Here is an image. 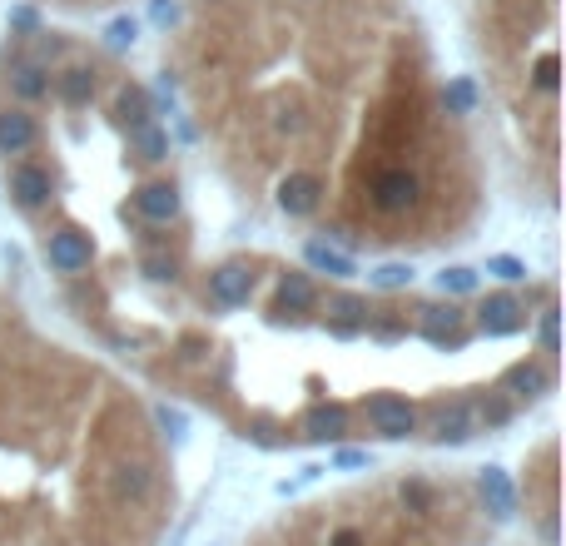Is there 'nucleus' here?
<instances>
[{"mask_svg":"<svg viewBox=\"0 0 566 546\" xmlns=\"http://www.w3.org/2000/svg\"><path fill=\"white\" fill-rule=\"evenodd\" d=\"M164 85L283 219L338 209L333 234L408 239L477 204L472 90L413 0H179Z\"/></svg>","mask_w":566,"mask_h":546,"instance_id":"f257e3e1","label":"nucleus"},{"mask_svg":"<svg viewBox=\"0 0 566 546\" xmlns=\"http://www.w3.org/2000/svg\"><path fill=\"white\" fill-rule=\"evenodd\" d=\"M472 45L497 115L552 189L562 154V0H472Z\"/></svg>","mask_w":566,"mask_h":546,"instance_id":"f03ea898","label":"nucleus"},{"mask_svg":"<svg viewBox=\"0 0 566 546\" xmlns=\"http://www.w3.org/2000/svg\"><path fill=\"white\" fill-rule=\"evenodd\" d=\"M522 328H527L522 298H512V293H487V298L477 303V333H482V338H512V333H522Z\"/></svg>","mask_w":566,"mask_h":546,"instance_id":"7ed1b4c3","label":"nucleus"},{"mask_svg":"<svg viewBox=\"0 0 566 546\" xmlns=\"http://www.w3.org/2000/svg\"><path fill=\"white\" fill-rule=\"evenodd\" d=\"M209 298L219 308H244L254 298V269L244 259H229V264L209 269Z\"/></svg>","mask_w":566,"mask_h":546,"instance_id":"20e7f679","label":"nucleus"},{"mask_svg":"<svg viewBox=\"0 0 566 546\" xmlns=\"http://www.w3.org/2000/svg\"><path fill=\"white\" fill-rule=\"evenodd\" d=\"M368 422H373V432H383V437H408V432H418V408L408 403V398H398V393H378V398H368Z\"/></svg>","mask_w":566,"mask_h":546,"instance_id":"39448f33","label":"nucleus"},{"mask_svg":"<svg viewBox=\"0 0 566 546\" xmlns=\"http://www.w3.org/2000/svg\"><path fill=\"white\" fill-rule=\"evenodd\" d=\"M274 303H279V313H288V318H303V313L323 308V293H318V283H313L308 269H283L279 288H274Z\"/></svg>","mask_w":566,"mask_h":546,"instance_id":"423d86ee","label":"nucleus"},{"mask_svg":"<svg viewBox=\"0 0 566 546\" xmlns=\"http://www.w3.org/2000/svg\"><path fill=\"white\" fill-rule=\"evenodd\" d=\"M502 388H507V398H517V403H532V398H542V393L552 388V373H547V363H537V358H522V363H512V368H507Z\"/></svg>","mask_w":566,"mask_h":546,"instance_id":"0eeeda50","label":"nucleus"},{"mask_svg":"<svg viewBox=\"0 0 566 546\" xmlns=\"http://www.w3.org/2000/svg\"><path fill=\"white\" fill-rule=\"evenodd\" d=\"M482 502H487V512L497 522L517 517V487H512V477L502 467H482Z\"/></svg>","mask_w":566,"mask_h":546,"instance_id":"6e6552de","label":"nucleus"},{"mask_svg":"<svg viewBox=\"0 0 566 546\" xmlns=\"http://www.w3.org/2000/svg\"><path fill=\"white\" fill-rule=\"evenodd\" d=\"M472 427H477V408H472V403H447V408H437L432 437H437V442H467Z\"/></svg>","mask_w":566,"mask_h":546,"instance_id":"1a4fd4ad","label":"nucleus"},{"mask_svg":"<svg viewBox=\"0 0 566 546\" xmlns=\"http://www.w3.org/2000/svg\"><path fill=\"white\" fill-rule=\"evenodd\" d=\"M149 487H154V477H149L144 462H115V467H110V492H115L120 502H144Z\"/></svg>","mask_w":566,"mask_h":546,"instance_id":"9d476101","label":"nucleus"},{"mask_svg":"<svg viewBox=\"0 0 566 546\" xmlns=\"http://www.w3.org/2000/svg\"><path fill=\"white\" fill-rule=\"evenodd\" d=\"M55 15H70V20H95V15H115L125 5H140V0H35Z\"/></svg>","mask_w":566,"mask_h":546,"instance_id":"9b49d317","label":"nucleus"},{"mask_svg":"<svg viewBox=\"0 0 566 546\" xmlns=\"http://www.w3.org/2000/svg\"><path fill=\"white\" fill-rule=\"evenodd\" d=\"M343 427H348V417H343V408H333V403H318V408H308V417H303V432L313 442H338Z\"/></svg>","mask_w":566,"mask_h":546,"instance_id":"f8f14e48","label":"nucleus"},{"mask_svg":"<svg viewBox=\"0 0 566 546\" xmlns=\"http://www.w3.org/2000/svg\"><path fill=\"white\" fill-rule=\"evenodd\" d=\"M373 283L388 288V293H393V288H408V283H413V269H408V264H383V269L373 273Z\"/></svg>","mask_w":566,"mask_h":546,"instance_id":"ddd939ff","label":"nucleus"},{"mask_svg":"<svg viewBox=\"0 0 566 546\" xmlns=\"http://www.w3.org/2000/svg\"><path fill=\"white\" fill-rule=\"evenodd\" d=\"M437 288H442V293H472V288H477V273L472 269H447L442 278H437Z\"/></svg>","mask_w":566,"mask_h":546,"instance_id":"4468645a","label":"nucleus"},{"mask_svg":"<svg viewBox=\"0 0 566 546\" xmlns=\"http://www.w3.org/2000/svg\"><path fill=\"white\" fill-rule=\"evenodd\" d=\"M477 417H482L487 427H502V422L512 417V398H502V393H492V398L482 403V412H477Z\"/></svg>","mask_w":566,"mask_h":546,"instance_id":"2eb2a0df","label":"nucleus"},{"mask_svg":"<svg viewBox=\"0 0 566 546\" xmlns=\"http://www.w3.org/2000/svg\"><path fill=\"white\" fill-rule=\"evenodd\" d=\"M403 502H408L413 512H427V507H432V487H427V482H403Z\"/></svg>","mask_w":566,"mask_h":546,"instance_id":"dca6fc26","label":"nucleus"},{"mask_svg":"<svg viewBox=\"0 0 566 546\" xmlns=\"http://www.w3.org/2000/svg\"><path fill=\"white\" fill-rule=\"evenodd\" d=\"M492 273H497V278H507V283H517V278H527V269H522L517 259H492Z\"/></svg>","mask_w":566,"mask_h":546,"instance_id":"f3484780","label":"nucleus"},{"mask_svg":"<svg viewBox=\"0 0 566 546\" xmlns=\"http://www.w3.org/2000/svg\"><path fill=\"white\" fill-rule=\"evenodd\" d=\"M328 546H368V537H363L358 527H338V532L328 537Z\"/></svg>","mask_w":566,"mask_h":546,"instance_id":"a211bd4d","label":"nucleus"},{"mask_svg":"<svg viewBox=\"0 0 566 546\" xmlns=\"http://www.w3.org/2000/svg\"><path fill=\"white\" fill-rule=\"evenodd\" d=\"M368 462H373V457H368V452H358V447H343V452L333 457V467H368Z\"/></svg>","mask_w":566,"mask_h":546,"instance_id":"6ab92c4d","label":"nucleus"},{"mask_svg":"<svg viewBox=\"0 0 566 546\" xmlns=\"http://www.w3.org/2000/svg\"><path fill=\"white\" fill-rule=\"evenodd\" d=\"M154 417H159V427H169L174 437L184 432V412H169V408H159V412H154Z\"/></svg>","mask_w":566,"mask_h":546,"instance_id":"aec40b11","label":"nucleus"}]
</instances>
